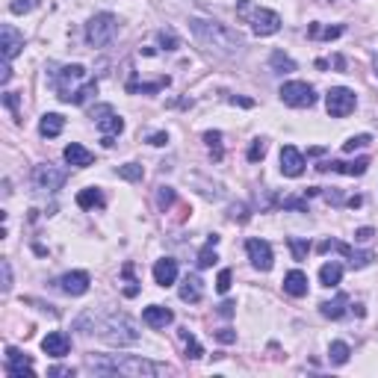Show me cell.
<instances>
[{
    "label": "cell",
    "instance_id": "obj_47",
    "mask_svg": "<svg viewBox=\"0 0 378 378\" xmlns=\"http://www.w3.org/2000/svg\"><path fill=\"white\" fill-rule=\"evenodd\" d=\"M216 340L219 343H233V340H237V334H233L231 328H222V331H216Z\"/></svg>",
    "mask_w": 378,
    "mask_h": 378
},
{
    "label": "cell",
    "instance_id": "obj_20",
    "mask_svg": "<svg viewBox=\"0 0 378 378\" xmlns=\"http://www.w3.org/2000/svg\"><path fill=\"white\" fill-rule=\"evenodd\" d=\"M62 157H65V163H69V165H74V169H86V165L95 163V154L89 148H83L80 142H71V145L62 151Z\"/></svg>",
    "mask_w": 378,
    "mask_h": 378
},
{
    "label": "cell",
    "instance_id": "obj_48",
    "mask_svg": "<svg viewBox=\"0 0 378 378\" xmlns=\"http://www.w3.org/2000/svg\"><path fill=\"white\" fill-rule=\"evenodd\" d=\"M372 228H361V231H354V240H358V242H366V240H372Z\"/></svg>",
    "mask_w": 378,
    "mask_h": 378
},
{
    "label": "cell",
    "instance_id": "obj_2",
    "mask_svg": "<svg viewBox=\"0 0 378 378\" xmlns=\"http://www.w3.org/2000/svg\"><path fill=\"white\" fill-rule=\"evenodd\" d=\"M189 30L207 51L219 53V57H240L246 48V39L228 24H219L216 18H189Z\"/></svg>",
    "mask_w": 378,
    "mask_h": 378
},
{
    "label": "cell",
    "instance_id": "obj_16",
    "mask_svg": "<svg viewBox=\"0 0 378 378\" xmlns=\"http://www.w3.org/2000/svg\"><path fill=\"white\" fill-rule=\"evenodd\" d=\"M319 172H337V174H349V177H361L366 174V169H370V160L366 157H358L354 163H343V160H334V163H322L316 165Z\"/></svg>",
    "mask_w": 378,
    "mask_h": 378
},
{
    "label": "cell",
    "instance_id": "obj_50",
    "mask_svg": "<svg viewBox=\"0 0 378 378\" xmlns=\"http://www.w3.org/2000/svg\"><path fill=\"white\" fill-rule=\"evenodd\" d=\"M51 375H74V370H69V366H53Z\"/></svg>",
    "mask_w": 378,
    "mask_h": 378
},
{
    "label": "cell",
    "instance_id": "obj_25",
    "mask_svg": "<svg viewBox=\"0 0 378 378\" xmlns=\"http://www.w3.org/2000/svg\"><path fill=\"white\" fill-rule=\"evenodd\" d=\"M62 127H65V118L60 113H44L42 121H39V133H42V136H48V139L60 136Z\"/></svg>",
    "mask_w": 378,
    "mask_h": 378
},
{
    "label": "cell",
    "instance_id": "obj_12",
    "mask_svg": "<svg viewBox=\"0 0 378 378\" xmlns=\"http://www.w3.org/2000/svg\"><path fill=\"white\" fill-rule=\"evenodd\" d=\"M246 251H249V260L254 269L260 272H269L272 263H275V254H272V246L266 240H249L246 242Z\"/></svg>",
    "mask_w": 378,
    "mask_h": 378
},
{
    "label": "cell",
    "instance_id": "obj_8",
    "mask_svg": "<svg viewBox=\"0 0 378 378\" xmlns=\"http://www.w3.org/2000/svg\"><path fill=\"white\" fill-rule=\"evenodd\" d=\"M278 95H281V101H284L287 107H296V109H305V107H314V104H316L314 86L305 83V80H290V83H284Z\"/></svg>",
    "mask_w": 378,
    "mask_h": 378
},
{
    "label": "cell",
    "instance_id": "obj_13",
    "mask_svg": "<svg viewBox=\"0 0 378 378\" xmlns=\"http://www.w3.org/2000/svg\"><path fill=\"white\" fill-rule=\"evenodd\" d=\"M3 370H6L9 378H24V375L33 378V375H36V372H33V361H30V354L18 352V349H12V346L6 349V366H3Z\"/></svg>",
    "mask_w": 378,
    "mask_h": 378
},
{
    "label": "cell",
    "instance_id": "obj_35",
    "mask_svg": "<svg viewBox=\"0 0 378 378\" xmlns=\"http://www.w3.org/2000/svg\"><path fill=\"white\" fill-rule=\"evenodd\" d=\"M370 142H372V136H370V133H361V136H352V139H346V142H343V151H346V154H354L358 148L370 145Z\"/></svg>",
    "mask_w": 378,
    "mask_h": 378
},
{
    "label": "cell",
    "instance_id": "obj_43",
    "mask_svg": "<svg viewBox=\"0 0 378 378\" xmlns=\"http://www.w3.org/2000/svg\"><path fill=\"white\" fill-rule=\"evenodd\" d=\"M174 201V189L172 186H160V195H157V204L160 207H169Z\"/></svg>",
    "mask_w": 378,
    "mask_h": 378
},
{
    "label": "cell",
    "instance_id": "obj_41",
    "mask_svg": "<svg viewBox=\"0 0 378 378\" xmlns=\"http://www.w3.org/2000/svg\"><path fill=\"white\" fill-rule=\"evenodd\" d=\"M228 216H231L233 222H246V219H249V207H246V204H231Z\"/></svg>",
    "mask_w": 378,
    "mask_h": 378
},
{
    "label": "cell",
    "instance_id": "obj_14",
    "mask_svg": "<svg viewBox=\"0 0 378 378\" xmlns=\"http://www.w3.org/2000/svg\"><path fill=\"white\" fill-rule=\"evenodd\" d=\"M57 284H60V290H62L65 296H83V293H89V284H92V278H89V272L77 269V272L62 275Z\"/></svg>",
    "mask_w": 378,
    "mask_h": 378
},
{
    "label": "cell",
    "instance_id": "obj_10",
    "mask_svg": "<svg viewBox=\"0 0 378 378\" xmlns=\"http://www.w3.org/2000/svg\"><path fill=\"white\" fill-rule=\"evenodd\" d=\"M65 181H69V172L57 169V165H51V163H42L33 169V183H36V189H42V192H57V189L65 186Z\"/></svg>",
    "mask_w": 378,
    "mask_h": 378
},
{
    "label": "cell",
    "instance_id": "obj_31",
    "mask_svg": "<svg viewBox=\"0 0 378 378\" xmlns=\"http://www.w3.org/2000/svg\"><path fill=\"white\" fill-rule=\"evenodd\" d=\"M269 65H272V71L275 74H290V71H296V62L287 57L284 51H275L272 57H269Z\"/></svg>",
    "mask_w": 378,
    "mask_h": 378
},
{
    "label": "cell",
    "instance_id": "obj_5",
    "mask_svg": "<svg viewBox=\"0 0 378 378\" xmlns=\"http://www.w3.org/2000/svg\"><path fill=\"white\" fill-rule=\"evenodd\" d=\"M237 18L251 24V30L258 33V36H275L278 30H281V15L272 12V9H263L258 0H240L237 3Z\"/></svg>",
    "mask_w": 378,
    "mask_h": 378
},
{
    "label": "cell",
    "instance_id": "obj_15",
    "mask_svg": "<svg viewBox=\"0 0 378 378\" xmlns=\"http://www.w3.org/2000/svg\"><path fill=\"white\" fill-rule=\"evenodd\" d=\"M0 39H3V44H0V48H3V60H9V62H12L18 53L24 51V36H21L12 24L0 27Z\"/></svg>",
    "mask_w": 378,
    "mask_h": 378
},
{
    "label": "cell",
    "instance_id": "obj_32",
    "mask_svg": "<svg viewBox=\"0 0 378 378\" xmlns=\"http://www.w3.org/2000/svg\"><path fill=\"white\" fill-rule=\"evenodd\" d=\"M287 246H290V251H293V260H307V254H310V242L307 240H298V237H290L287 240Z\"/></svg>",
    "mask_w": 378,
    "mask_h": 378
},
{
    "label": "cell",
    "instance_id": "obj_4",
    "mask_svg": "<svg viewBox=\"0 0 378 378\" xmlns=\"http://www.w3.org/2000/svg\"><path fill=\"white\" fill-rule=\"evenodd\" d=\"M98 337H101L104 343H109V346H133V343L139 340V325L133 322L127 314H107L104 319L95 322Z\"/></svg>",
    "mask_w": 378,
    "mask_h": 378
},
{
    "label": "cell",
    "instance_id": "obj_17",
    "mask_svg": "<svg viewBox=\"0 0 378 378\" xmlns=\"http://www.w3.org/2000/svg\"><path fill=\"white\" fill-rule=\"evenodd\" d=\"M42 352L51 354V358H65V354L71 352L69 334H65V331H51V334L42 340Z\"/></svg>",
    "mask_w": 378,
    "mask_h": 378
},
{
    "label": "cell",
    "instance_id": "obj_46",
    "mask_svg": "<svg viewBox=\"0 0 378 378\" xmlns=\"http://www.w3.org/2000/svg\"><path fill=\"white\" fill-rule=\"evenodd\" d=\"M3 104L18 116V95H15V92H6V95H3Z\"/></svg>",
    "mask_w": 378,
    "mask_h": 378
},
{
    "label": "cell",
    "instance_id": "obj_37",
    "mask_svg": "<svg viewBox=\"0 0 378 378\" xmlns=\"http://www.w3.org/2000/svg\"><path fill=\"white\" fill-rule=\"evenodd\" d=\"M204 142H207L210 151H213L216 160H219V157H222V133H219V130H207V133H204Z\"/></svg>",
    "mask_w": 378,
    "mask_h": 378
},
{
    "label": "cell",
    "instance_id": "obj_49",
    "mask_svg": "<svg viewBox=\"0 0 378 378\" xmlns=\"http://www.w3.org/2000/svg\"><path fill=\"white\" fill-rule=\"evenodd\" d=\"M148 142H151V145H157V148H160V145H165V142H169V133H154V136H151Z\"/></svg>",
    "mask_w": 378,
    "mask_h": 378
},
{
    "label": "cell",
    "instance_id": "obj_36",
    "mask_svg": "<svg viewBox=\"0 0 378 378\" xmlns=\"http://www.w3.org/2000/svg\"><path fill=\"white\" fill-rule=\"evenodd\" d=\"M266 157V139H251L249 145V163H260Z\"/></svg>",
    "mask_w": 378,
    "mask_h": 378
},
{
    "label": "cell",
    "instance_id": "obj_9",
    "mask_svg": "<svg viewBox=\"0 0 378 378\" xmlns=\"http://www.w3.org/2000/svg\"><path fill=\"white\" fill-rule=\"evenodd\" d=\"M325 107H328V116L346 118V116L354 113V107H358V98H354L352 89L334 86V89H328V95H325Z\"/></svg>",
    "mask_w": 378,
    "mask_h": 378
},
{
    "label": "cell",
    "instance_id": "obj_52",
    "mask_svg": "<svg viewBox=\"0 0 378 378\" xmlns=\"http://www.w3.org/2000/svg\"><path fill=\"white\" fill-rule=\"evenodd\" d=\"M372 65H375V77H378V57H375V62H372Z\"/></svg>",
    "mask_w": 378,
    "mask_h": 378
},
{
    "label": "cell",
    "instance_id": "obj_42",
    "mask_svg": "<svg viewBox=\"0 0 378 378\" xmlns=\"http://www.w3.org/2000/svg\"><path fill=\"white\" fill-rule=\"evenodd\" d=\"M216 290H219L222 296L231 290V269H222V272H219V278H216Z\"/></svg>",
    "mask_w": 378,
    "mask_h": 378
},
{
    "label": "cell",
    "instance_id": "obj_34",
    "mask_svg": "<svg viewBox=\"0 0 378 378\" xmlns=\"http://www.w3.org/2000/svg\"><path fill=\"white\" fill-rule=\"evenodd\" d=\"M181 337H183V343H186V358H192V361H198L204 354V349H201V343H198L189 331H181Z\"/></svg>",
    "mask_w": 378,
    "mask_h": 378
},
{
    "label": "cell",
    "instance_id": "obj_18",
    "mask_svg": "<svg viewBox=\"0 0 378 378\" xmlns=\"http://www.w3.org/2000/svg\"><path fill=\"white\" fill-rule=\"evenodd\" d=\"M281 172L287 177H298L305 172V154L298 148H293V145H284L281 148Z\"/></svg>",
    "mask_w": 378,
    "mask_h": 378
},
{
    "label": "cell",
    "instance_id": "obj_1",
    "mask_svg": "<svg viewBox=\"0 0 378 378\" xmlns=\"http://www.w3.org/2000/svg\"><path fill=\"white\" fill-rule=\"evenodd\" d=\"M86 370L101 375H125V378H157L169 372V366L154 363L148 358H136V354H89Z\"/></svg>",
    "mask_w": 378,
    "mask_h": 378
},
{
    "label": "cell",
    "instance_id": "obj_51",
    "mask_svg": "<svg viewBox=\"0 0 378 378\" xmlns=\"http://www.w3.org/2000/svg\"><path fill=\"white\" fill-rule=\"evenodd\" d=\"M219 314H222V316H231V314H233V305H231V302H222Z\"/></svg>",
    "mask_w": 378,
    "mask_h": 378
},
{
    "label": "cell",
    "instance_id": "obj_30",
    "mask_svg": "<svg viewBox=\"0 0 378 378\" xmlns=\"http://www.w3.org/2000/svg\"><path fill=\"white\" fill-rule=\"evenodd\" d=\"M349 354H352V349H349V343H343V340H334L328 346V361L334 363V366H343L349 361Z\"/></svg>",
    "mask_w": 378,
    "mask_h": 378
},
{
    "label": "cell",
    "instance_id": "obj_33",
    "mask_svg": "<svg viewBox=\"0 0 378 378\" xmlns=\"http://www.w3.org/2000/svg\"><path fill=\"white\" fill-rule=\"evenodd\" d=\"M142 165L139 163H125V165H118V177L121 181H130V183H136V181H142Z\"/></svg>",
    "mask_w": 378,
    "mask_h": 378
},
{
    "label": "cell",
    "instance_id": "obj_6",
    "mask_svg": "<svg viewBox=\"0 0 378 378\" xmlns=\"http://www.w3.org/2000/svg\"><path fill=\"white\" fill-rule=\"evenodd\" d=\"M118 36V18L113 12H98L86 21V44L89 48H107Z\"/></svg>",
    "mask_w": 378,
    "mask_h": 378
},
{
    "label": "cell",
    "instance_id": "obj_40",
    "mask_svg": "<svg viewBox=\"0 0 378 378\" xmlns=\"http://www.w3.org/2000/svg\"><path fill=\"white\" fill-rule=\"evenodd\" d=\"M281 207L284 210H298V213H307V201H305V198H284Z\"/></svg>",
    "mask_w": 378,
    "mask_h": 378
},
{
    "label": "cell",
    "instance_id": "obj_11",
    "mask_svg": "<svg viewBox=\"0 0 378 378\" xmlns=\"http://www.w3.org/2000/svg\"><path fill=\"white\" fill-rule=\"evenodd\" d=\"M319 251H340L343 258L352 263V269H363V266H370V263L375 260L372 251H366V249H352V246H346V242H337V240H325V242L319 246Z\"/></svg>",
    "mask_w": 378,
    "mask_h": 378
},
{
    "label": "cell",
    "instance_id": "obj_38",
    "mask_svg": "<svg viewBox=\"0 0 378 378\" xmlns=\"http://www.w3.org/2000/svg\"><path fill=\"white\" fill-rule=\"evenodd\" d=\"M157 39H160V44H163L165 51H174L177 44H181V42H177V36H174L172 30H160V36H157Z\"/></svg>",
    "mask_w": 378,
    "mask_h": 378
},
{
    "label": "cell",
    "instance_id": "obj_28",
    "mask_svg": "<svg viewBox=\"0 0 378 378\" xmlns=\"http://www.w3.org/2000/svg\"><path fill=\"white\" fill-rule=\"evenodd\" d=\"M340 278H343V266L334 263V260L325 263V266L319 269V281H322V287H337Z\"/></svg>",
    "mask_w": 378,
    "mask_h": 378
},
{
    "label": "cell",
    "instance_id": "obj_26",
    "mask_svg": "<svg viewBox=\"0 0 378 378\" xmlns=\"http://www.w3.org/2000/svg\"><path fill=\"white\" fill-rule=\"evenodd\" d=\"M346 305H349V296L340 293L337 298H331V302H322L319 310H322V316H328V319H340L346 314Z\"/></svg>",
    "mask_w": 378,
    "mask_h": 378
},
{
    "label": "cell",
    "instance_id": "obj_27",
    "mask_svg": "<svg viewBox=\"0 0 378 378\" xmlns=\"http://www.w3.org/2000/svg\"><path fill=\"white\" fill-rule=\"evenodd\" d=\"M343 33H346V27H343V24H334V27H322V24H310L307 27V36L310 39H340L343 36Z\"/></svg>",
    "mask_w": 378,
    "mask_h": 378
},
{
    "label": "cell",
    "instance_id": "obj_22",
    "mask_svg": "<svg viewBox=\"0 0 378 378\" xmlns=\"http://www.w3.org/2000/svg\"><path fill=\"white\" fill-rule=\"evenodd\" d=\"M154 281H157L160 287H172L177 281V260L163 258V260L154 263Z\"/></svg>",
    "mask_w": 378,
    "mask_h": 378
},
{
    "label": "cell",
    "instance_id": "obj_44",
    "mask_svg": "<svg viewBox=\"0 0 378 378\" xmlns=\"http://www.w3.org/2000/svg\"><path fill=\"white\" fill-rule=\"evenodd\" d=\"M0 269H3V293L12 290V266H9V260H0Z\"/></svg>",
    "mask_w": 378,
    "mask_h": 378
},
{
    "label": "cell",
    "instance_id": "obj_21",
    "mask_svg": "<svg viewBox=\"0 0 378 378\" xmlns=\"http://www.w3.org/2000/svg\"><path fill=\"white\" fill-rule=\"evenodd\" d=\"M177 296H181V302H189V305L201 302V296H204V281H201L198 275H186L183 284H181V290H177Z\"/></svg>",
    "mask_w": 378,
    "mask_h": 378
},
{
    "label": "cell",
    "instance_id": "obj_24",
    "mask_svg": "<svg viewBox=\"0 0 378 378\" xmlns=\"http://www.w3.org/2000/svg\"><path fill=\"white\" fill-rule=\"evenodd\" d=\"M104 204H107V198L98 186H86V189L77 192V207L80 210H101Z\"/></svg>",
    "mask_w": 378,
    "mask_h": 378
},
{
    "label": "cell",
    "instance_id": "obj_23",
    "mask_svg": "<svg viewBox=\"0 0 378 378\" xmlns=\"http://www.w3.org/2000/svg\"><path fill=\"white\" fill-rule=\"evenodd\" d=\"M284 293L293 296V298H302L307 296V275L302 269H293L284 275Z\"/></svg>",
    "mask_w": 378,
    "mask_h": 378
},
{
    "label": "cell",
    "instance_id": "obj_7",
    "mask_svg": "<svg viewBox=\"0 0 378 378\" xmlns=\"http://www.w3.org/2000/svg\"><path fill=\"white\" fill-rule=\"evenodd\" d=\"M92 121H95V127L104 133V145H113V136H118V133L125 130V118H121L109 104L95 107L92 109Z\"/></svg>",
    "mask_w": 378,
    "mask_h": 378
},
{
    "label": "cell",
    "instance_id": "obj_19",
    "mask_svg": "<svg viewBox=\"0 0 378 378\" xmlns=\"http://www.w3.org/2000/svg\"><path fill=\"white\" fill-rule=\"evenodd\" d=\"M142 322H145L148 328H165V325H172L174 322V314L163 305H148L145 310H142Z\"/></svg>",
    "mask_w": 378,
    "mask_h": 378
},
{
    "label": "cell",
    "instance_id": "obj_45",
    "mask_svg": "<svg viewBox=\"0 0 378 378\" xmlns=\"http://www.w3.org/2000/svg\"><path fill=\"white\" fill-rule=\"evenodd\" d=\"M0 71H3V74H0V83H9V80H12V62H9V60H3V69H0Z\"/></svg>",
    "mask_w": 378,
    "mask_h": 378
},
{
    "label": "cell",
    "instance_id": "obj_39",
    "mask_svg": "<svg viewBox=\"0 0 378 378\" xmlns=\"http://www.w3.org/2000/svg\"><path fill=\"white\" fill-rule=\"evenodd\" d=\"M33 6H36V0H12V3H9V12L24 15V12H30Z\"/></svg>",
    "mask_w": 378,
    "mask_h": 378
},
{
    "label": "cell",
    "instance_id": "obj_3",
    "mask_svg": "<svg viewBox=\"0 0 378 378\" xmlns=\"http://www.w3.org/2000/svg\"><path fill=\"white\" fill-rule=\"evenodd\" d=\"M51 83H53V92H57L60 101L74 104V107H83L89 98L98 95V80L89 77L83 65H62L60 71H53Z\"/></svg>",
    "mask_w": 378,
    "mask_h": 378
},
{
    "label": "cell",
    "instance_id": "obj_29",
    "mask_svg": "<svg viewBox=\"0 0 378 378\" xmlns=\"http://www.w3.org/2000/svg\"><path fill=\"white\" fill-rule=\"evenodd\" d=\"M216 246H219V237L213 233V237L207 240V246L198 251V266H201V269H210V266H213L219 258H216Z\"/></svg>",
    "mask_w": 378,
    "mask_h": 378
}]
</instances>
